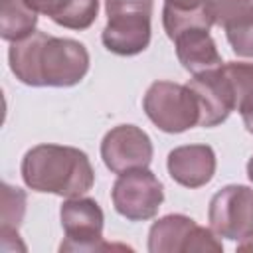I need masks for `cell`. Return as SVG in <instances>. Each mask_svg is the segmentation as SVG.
I'll return each instance as SVG.
<instances>
[{
    "instance_id": "obj_3",
    "label": "cell",
    "mask_w": 253,
    "mask_h": 253,
    "mask_svg": "<svg viewBox=\"0 0 253 253\" xmlns=\"http://www.w3.org/2000/svg\"><path fill=\"white\" fill-rule=\"evenodd\" d=\"M142 109L156 128L170 134L200 125V107L188 85L154 81L144 93Z\"/></svg>"
},
{
    "instance_id": "obj_16",
    "label": "cell",
    "mask_w": 253,
    "mask_h": 253,
    "mask_svg": "<svg viewBox=\"0 0 253 253\" xmlns=\"http://www.w3.org/2000/svg\"><path fill=\"white\" fill-rule=\"evenodd\" d=\"M221 69L231 85L235 111L245 117L253 113V63L247 61H227Z\"/></svg>"
},
{
    "instance_id": "obj_11",
    "label": "cell",
    "mask_w": 253,
    "mask_h": 253,
    "mask_svg": "<svg viewBox=\"0 0 253 253\" xmlns=\"http://www.w3.org/2000/svg\"><path fill=\"white\" fill-rule=\"evenodd\" d=\"M170 178L184 188H202L215 174V152L208 144H184L170 150L168 160Z\"/></svg>"
},
{
    "instance_id": "obj_8",
    "label": "cell",
    "mask_w": 253,
    "mask_h": 253,
    "mask_svg": "<svg viewBox=\"0 0 253 253\" xmlns=\"http://www.w3.org/2000/svg\"><path fill=\"white\" fill-rule=\"evenodd\" d=\"M152 154L154 148L150 136L134 125H119L101 140V158L113 174L148 168Z\"/></svg>"
},
{
    "instance_id": "obj_4",
    "label": "cell",
    "mask_w": 253,
    "mask_h": 253,
    "mask_svg": "<svg viewBox=\"0 0 253 253\" xmlns=\"http://www.w3.org/2000/svg\"><path fill=\"white\" fill-rule=\"evenodd\" d=\"M65 241L59 251H107V249H130L125 245H113L103 241L105 213L93 198H67L59 210ZM132 251V249H130Z\"/></svg>"
},
{
    "instance_id": "obj_19",
    "label": "cell",
    "mask_w": 253,
    "mask_h": 253,
    "mask_svg": "<svg viewBox=\"0 0 253 253\" xmlns=\"http://www.w3.org/2000/svg\"><path fill=\"white\" fill-rule=\"evenodd\" d=\"M152 8H154V0H105L107 18L138 16V14L152 16Z\"/></svg>"
},
{
    "instance_id": "obj_18",
    "label": "cell",
    "mask_w": 253,
    "mask_h": 253,
    "mask_svg": "<svg viewBox=\"0 0 253 253\" xmlns=\"http://www.w3.org/2000/svg\"><path fill=\"white\" fill-rule=\"evenodd\" d=\"M26 211V194L20 188L2 184V229L18 231Z\"/></svg>"
},
{
    "instance_id": "obj_13",
    "label": "cell",
    "mask_w": 253,
    "mask_h": 253,
    "mask_svg": "<svg viewBox=\"0 0 253 253\" xmlns=\"http://www.w3.org/2000/svg\"><path fill=\"white\" fill-rule=\"evenodd\" d=\"M172 42L176 47L178 61L192 75L215 69L223 63L221 55L217 51V45H215L213 38L210 36V30L188 28V30L180 32Z\"/></svg>"
},
{
    "instance_id": "obj_17",
    "label": "cell",
    "mask_w": 253,
    "mask_h": 253,
    "mask_svg": "<svg viewBox=\"0 0 253 253\" xmlns=\"http://www.w3.org/2000/svg\"><path fill=\"white\" fill-rule=\"evenodd\" d=\"M99 14V0H69L65 10L53 20L67 30H87Z\"/></svg>"
},
{
    "instance_id": "obj_14",
    "label": "cell",
    "mask_w": 253,
    "mask_h": 253,
    "mask_svg": "<svg viewBox=\"0 0 253 253\" xmlns=\"http://www.w3.org/2000/svg\"><path fill=\"white\" fill-rule=\"evenodd\" d=\"M162 26L170 40L188 28L210 30L213 26L210 0H164Z\"/></svg>"
},
{
    "instance_id": "obj_15",
    "label": "cell",
    "mask_w": 253,
    "mask_h": 253,
    "mask_svg": "<svg viewBox=\"0 0 253 253\" xmlns=\"http://www.w3.org/2000/svg\"><path fill=\"white\" fill-rule=\"evenodd\" d=\"M38 12L26 0H0V36L6 42H18L34 34Z\"/></svg>"
},
{
    "instance_id": "obj_2",
    "label": "cell",
    "mask_w": 253,
    "mask_h": 253,
    "mask_svg": "<svg viewBox=\"0 0 253 253\" xmlns=\"http://www.w3.org/2000/svg\"><path fill=\"white\" fill-rule=\"evenodd\" d=\"M24 184L40 194L77 198L91 190L95 170L89 156L63 144H38L30 148L20 164Z\"/></svg>"
},
{
    "instance_id": "obj_21",
    "label": "cell",
    "mask_w": 253,
    "mask_h": 253,
    "mask_svg": "<svg viewBox=\"0 0 253 253\" xmlns=\"http://www.w3.org/2000/svg\"><path fill=\"white\" fill-rule=\"evenodd\" d=\"M237 249H241V251H247V249H251V251H253V233H249L247 237H243V239L239 241Z\"/></svg>"
},
{
    "instance_id": "obj_7",
    "label": "cell",
    "mask_w": 253,
    "mask_h": 253,
    "mask_svg": "<svg viewBox=\"0 0 253 253\" xmlns=\"http://www.w3.org/2000/svg\"><path fill=\"white\" fill-rule=\"evenodd\" d=\"M208 221L215 235L231 241L253 233V190L241 184L217 190L210 200Z\"/></svg>"
},
{
    "instance_id": "obj_23",
    "label": "cell",
    "mask_w": 253,
    "mask_h": 253,
    "mask_svg": "<svg viewBox=\"0 0 253 253\" xmlns=\"http://www.w3.org/2000/svg\"><path fill=\"white\" fill-rule=\"evenodd\" d=\"M247 176H249V180L253 182V156H251L249 162H247Z\"/></svg>"
},
{
    "instance_id": "obj_9",
    "label": "cell",
    "mask_w": 253,
    "mask_h": 253,
    "mask_svg": "<svg viewBox=\"0 0 253 253\" xmlns=\"http://www.w3.org/2000/svg\"><path fill=\"white\" fill-rule=\"evenodd\" d=\"M186 85L192 89V93L198 101V107H200V125L198 126H206V128L217 126L223 121H227L231 111H235L231 85H229L221 65L194 75Z\"/></svg>"
},
{
    "instance_id": "obj_6",
    "label": "cell",
    "mask_w": 253,
    "mask_h": 253,
    "mask_svg": "<svg viewBox=\"0 0 253 253\" xmlns=\"http://www.w3.org/2000/svg\"><path fill=\"white\" fill-rule=\"evenodd\" d=\"M223 245L211 227L198 225L184 213H168L154 221L148 231L150 253H188V251H221Z\"/></svg>"
},
{
    "instance_id": "obj_1",
    "label": "cell",
    "mask_w": 253,
    "mask_h": 253,
    "mask_svg": "<svg viewBox=\"0 0 253 253\" xmlns=\"http://www.w3.org/2000/svg\"><path fill=\"white\" fill-rule=\"evenodd\" d=\"M8 63L24 85L73 87L87 75L91 59L81 42L36 30L24 40L10 43Z\"/></svg>"
},
{
    "instance_id": "obj_12",
    "label": "cell",
    "mask_w": 253,
    "mask_h": 253,
    "mask_svg": "<svg viewBox=\"0 0 253 253\" xmlns=\"http://www.w3.org/2000/svg\"><path fill=\"white\" fill-rule=\"evenodd\" d=\"M152 28L150 16H115L107 20L101 42L115 55H136L142 53L150 43Z\"/></svg>"
},
{
    "instance_id": "obj_10",
    "label": "cell",
    "mask_w": 253,
    "mask_h": 253,
    "mask_svg": "<svg viewBox=\"0 0 253 253\" xmlns=\"http://www.w3.org/2000/svg\"><path fill=\"white\" fill-rule=\"evenodd\" d=\"M213 24L225 30L231 49L253 57V0H210Z\"/></svg>"
},
{
    "instance_id": "obj_22",
    "label": "cell",
    "mask_w": 253,
    "mask_h": 253,
    "mask_svg": "<svg viewBox=\"0 0 253 253\" xmlns=\"http://www.w3.org/2000/svg\"><path fill=\"white\" fill-rule=\"evenodd\" d=\"M241 119H243V125H245V128H247V132L253 134V113H251V115H245V117H241Z\"/></svg>"
},
{
    "instance_id": "obj_5",
    "label": "cell",
    "mask_w": 253,
    "mask_h": 253,
    "mask_svg": "<svg viewBox=\"0 0 253 253\" xmlns=\"http://www.w3.org/2000/svg\"><path fill=\"white\" fill-rule=\"evenodd\" d=\"M113 206L128 221H146L158 213L164 202L162 182L148 168H136L119 174L111 190Z\"/></svg>"
},
{
    "instance_id": "obj_20",
    "label": "cell",
    "mask_w": 253,
    "mask_h": 253,
    "mask_svg": "<svg viewBox=\"0 0 253 253\" xmlns=\"http://www.w3.org/2000/svg\"><path fill=\"white\" fill-rule=\"evenodd\" d=\"M38 14H45L51 20H55L67 6L69 0H26Z\"/></svg>"
}]
</instances>
